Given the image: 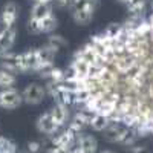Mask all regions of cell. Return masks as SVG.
<instances>
[{"mask_svg":"<svg viewBox=\"0 0 153 153\" xmlns=\"http://www.w3.org/2000/svg\"><path fill=\"white\" fill-rule=\"evenodd\" d=\"M65 84L74 106L153 135V5L141 17L112 25L74 54Z\"/></svg>","mask_w":153,"mask_h":153,"instance_id":"6da1fadb","label":"cell"},{"mask_svg":"<svg viewBox=\"0 0 153 153\" xmlns=\"http://www.w3.org/2000/svg\"><path fill=\"white\" fill-rule=\"evenodd\" d=\"M100 6V0H72L69 6L71 17L75 25L87 26L94 20L95 11Z\"/></svg>","mask_w":153,"mask_h":153,"instance_id":"7a4b0ae2","label":"cell"},{"mask_svg":"<svg viewBox=\"0 0 153 153\" xmlns=\"http://www.w3.org/2000/svg\"><path fill=\"white\" fill-rule=\"evenodd\" d=\"M58 28V19L54 14V11L48 14L46 17L40 20L28 19L26 22V31L32 35H40V34H54V31Z\"/></svg>","mask_w":153,"mask_h":153,"instance_id":"3957f363","label":"cell"},{"mask_svg":"<svg viewBox=\"0 0 153 153\" xmlns=\"http://www.w3.org/2000/svg\"><path fill=\"white\" fill-rule=\"evenodd\" d=\"M22 97H23V103L28 106H38L42 104L45 98L48 97V91L46 86L42 83H29L25 86V89L22 91Z\"/></svg>","mask_w":153,"mask_h":153,"instance_id":"277c9868","label":"cell"},{"mask_svg":"<svg viewBox=\"0 0 153 153\" xmlns=\"http://www.w3.org/2000/svg\"><path fill=\"white\" fill-rule=\"evenodd\" d=\"M23 104L22 92H19L16 87L0 89V109L5 110H14Z\"/></svg>","mask_w":153,"mask_h":153,"instance_id":"5b68a950","label":"cell"},{"mask_svg":"<svg viewBox=\"0 0 153 153\" xmlns=\"http://www.w3.org/2000/svg\"><path fill=\"white\" fill-rule=\"evenodd\" d=\"M35 129H37L38 133H42V135H45V136H48V138H52L54 135L58 133L60 127L54 123L52 117H51V112L48 110V112L42 113L40 117L37 118V121H35Z\"/></svg>","mask_w":153,"mask_h":153,"instance_id":"8992f818","label":"cell"},{"mask_svg":"<svg viewBox=\"0 0 153 153\" xmlns=\"http://www.w3.org/2000/svg\"><path fill=\"white\" fill-rule=\"evenodd\" d=\"M19 5L14 2V0H9L6 2L2 9H0V22L5 28H14L16 23H17V19H19Z\"/></svg>","mask_w":153,"mask_h":153,"instance_id":"52a82bcc","label":"cell"},{"mask_svg":"<svg viewBox=\"0 0 153 153\" xmlns=\"http://www.w3.org/2000/svg\"><path fill=\"white\" fill-rule=\"evenodd\" d=\"M75 138L76 133L72 132L69 127L66 130H63L61 133H57L51 138V146H55L60 149H66V150H74L75 147Z\"/></svg>","mask_w":153,"mask_h":153,"instance_id":"ba28073f","label":"cell"},{"mask_svg":"<svg viewBox=\"0 0 153 153\" xmlns=\"http://www.w3.org/2000/svg\"><path fill=\"white\" fill-rule=\"evenodd\" d=\"M75 146L80 147L86 153H98V139L89 133H78L75 138Z\"/></svg>","mask_w":153,"mask_h":153,"instance_id":"9c48e42d","label":"cell"},{"mask_svg":"<svg viewBox=\"0 0 153 153\" xmlns=\"http://www.w3.org/2000/svg\"><path fill=\"white\" fill-rule=\"evenodd\" d=\"M51 112V117H52L54 123L60 127H65L69 120H71V110H69V106L66 104H61V103H55V106L49 110Z\"/></svg>","mask_w":153,"mask_h":153,"instance_id":"30bf717a","label":"cell"},{"mask_svg":"<svg viewBox=\"0 0 153 153\" xmlns=\"http://www.w3.org/2000/svg\"><path fill=\"white\" fill-rule=\"evenodd\" d=\"M54 11V5L51 2H35L32 3L31 9H29V19L34 20H40L43 17H46L48 14Z\"/></svg>","mask_w":153,"mask_h":153,"instance_id":"8fae6325","label":"cell"},{"mask_svg":"<svg viewBox=\"0 0 153 153\" xmlns=\"http://www.w3.org/2000/svg\"><path fill=\"white\" fill-rule=\"evenodd\" d=\"M17 40V29L14 28H5L2 35H0V46H2L5 51H11L16 45Z\"/></svg>","mask_w":153,"mask_h":153,"instance_id":"7c38bea8","label":"cell"},{"mask_svg":"<svg viewBox=\"0 0 153 153\" xmlns=\"http://www.w3.org/2000/svg\"><path fill=\"white\" fill-rule=\"evenodd\" d=\"M130 17H141L147 11V0H133L132 3L126 5Z\"/></svg>","mask_w":153,"mask_h":153,"instance_id":"4fadbf2b","label":"cell"},{"mask_svg":"<svg viewBox=\"0 0 153 153\" xmlns=\"http://www.w3.org/2000/svg\"><path fill=\"white\" fill-rule=\"evenodd\" d=\"M110 124L112 123L109 121V118L101 117V115H97V113H92V118H91V123H89V127H92L95 132H104Z\"/></svg>","mask_w":153,"mask_h":153,"instance_id":"5bb4252c","label":"cell"},{"mask_svg":"<svg viewBox=\"0 0 153 153\" xmlns=\"http://www.w3.org/2000/svg\"><path fill=\"white\" fill-rule=\"evenodd\" d=\"M17 83V76L16 74L8 72L5 69H0V89H8V87H14Z\"/></svg>","mask_w":153,"mask_h":153,"instance_id":"9a60e30c","label":"cell"},{"mask_svg":"<svg viewBox=\"0 0 153 153\" xmlns=\"http://www.w3.org/2000/svg\"><path fill=\"white\" fill-rule=\"evenodd\" d=\"M46 43H48V45H51L52 48H55V49H58V51H60L61 48L68 46L66 38L63 37V35H60V34H49L48 40H46Z\"/></svg>","mask_w":153,"mask_h":153,"instance_id":"2e32d148","label":"cell"},{"mask_svg":"<svg viewBox=\"0 0 153 153\" xmlns=\"http://www.w3.org/2000/svg\"><path fill=\"white\" fill-rule=\"evenodd\" d=\"M86 124L78 118V117H76V115H74V118L71 120V123H69V129L72 130V132H75L76 135H78V133H81L84 129H86Z\"/></svg>","mask_w":153,"mask_h":153,"instance_id":"e0dca14e","label":"cell"},{"mask_svg":"<svg viewBox=\"0 0 153 153\" xmlns=\"http://www.w3.org/2000/svg\"><path fill=\"white\" fill-rule=\"evenodd\" d=\"M72 0H52V5L58 9H69Z\"/></svg>","mask_w":153,"mask_h":153,"instance_id":"ac0fdd59","label":"cell"},{"mask_svg":"<svg viewBox=\"0 0 153 153\" xmlns=\"http://www.w3.org/2000/svg\"><path fill=\"white\" fill-rule=\"evenodd\" d=\"M127 153H147V149H146V146L133 144L130 147H127Z\"/></svg>","mask_w":153,"mask_h":153,"instance_id":"d6986e66","label":"cell"},{"mask_svg":"<svg viewBox=\"0 0 153 153\" xmlns=\"http://www.w3.org/2000/svg\"><path fill=\"white\" fill-rule=\"evenodd\" d=\"M40 150H42V143H38V141L28 143V152L29 153H38Z\"/></svg>","mask_w":153,"mask_h":153,"instance_id":"ffe728a7","label":"cell"},{"mask_svg":"<svg viewBox=\"0 0 153 153\" xmlns=\"http://www.w3.org/2000/svg\"><path fill=\"white\" fill-rule=\"evenodd\" d=\"M48 153H72V150H66V149H60L55 146H51L48 149Z\"/></svg>","mask_w":153,"mask_h":153,"instance_id":"44dd1931","label":"cell"},{"mask_svg":"<svg viewBox=\"0 0 153 153\" xmlns=\"http://www.w3.org/2000/svg\"><path fill=\"white\" fill-rule=\"evenodd\" d=\"M72 153H86V152H83L80 147H76V146H75V147H74V150H72Z\"/></svg>","mask_w":153,"mask_h":153,"instance_id":"7402d4cb","label":"cell"},{"mask_svg":"<svg viewBox=\"0 0 153 153\" xmlns=\"http://www.w3.org/2000/svg\"><path fill=\"white\" fill-rule=\"evenodd\" d=\"M98 153H117V152H113L110 149H104V150H98Z\"/></svg>","mask_w":153,"mask_h":153,"instance_id":"603a6c76","label":"cell"},{"mask_svg":"<svg viewBox=\"0 0 153 153\" xmlns=\"http://www.w3.org/2000/svg\"><path fill=\"white\" fill-rule=\"evenodd\" d=\"M6 52H8V51H5V49H3L2 46H0V58H3V55H5Z\"/></svg>","mask_w":153,"mask_h":153,"instance_id":"cb8c5ba5","label":"cell"},{"mask_svg":"<svg viewBox=\"0 0 153 153\" xmlns=\"http://www.w3.org/2000/svg\"><path fill=\"white\" fill-rule=\"evenodd\" d=\"M120 3H123V5H129V3H132L133 0H118Z\"/></svg>","mask_w":153,"mask_h":153,"instance_id":"d4e9b609","label":"cell"},{"mask_svg":"<svg viewBox=\"0 0 153 153\" xmlns=\"http://www.w3.org/2000/svg\"><path fill=\"white\" fill-rule=\"evenodd\" d=\"M31 2L32 3H35V2H51V3H52V0H31Z\"/></svg>","mask_w":153,"mask_h":153,"instance_id":"484cf974","label":"cell"},{"mask_svg":"<svg viewBox=\"0 0 153 153\" xmlns=\"http://www.w3.org/2000/svg\"><path fill=\"white\" fill-rule=\"evenodd\" d=\"M3 29H5V26L2 25V22H0V35H2V32H3Z\"/></svg>","mask_w":153,"mask_h":153,"instance_id":"4316f807","label":"cell"}]
</instances>
